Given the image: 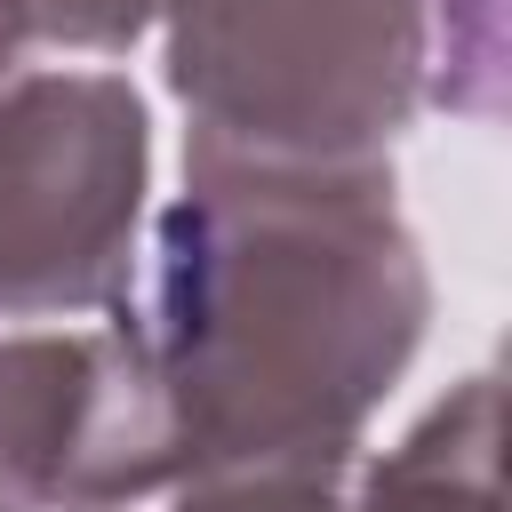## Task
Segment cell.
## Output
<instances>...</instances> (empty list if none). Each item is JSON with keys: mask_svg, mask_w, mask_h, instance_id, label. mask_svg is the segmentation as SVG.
Returning <instances> with one entry per match:
<instances>
[{"mask_svg": "<svg viewBox=\"0 0 512 512\" xmlns=\"http://www.w3.org/2000/svg\"><path fill=\"white\" fill-rule=\"evenodd\" d=\"M120 320L168 416V488L240 464L360 456L408 376L432 280L392 208V168H296L184 144L152 232L144 304Z\"/></svg>", "mask_w": 512, "mask_h": 512, "instance_id": "6da1fadb", "label": "cell"}, {"mask_svg": "<svg viewBox=\"0 0 512 512\" xmlns=\"http://www.w3.org/2000/svg\"><path fill=\"white\" fill-rule=\"evenodd\" d=\"M200 152L352 168L424 104L432 0H152Z\"/></svg>", "mask_w": 512, "mask_h": 512, "instance_id": "7a4b0ae2", "label": "cell"}, {"mask_svg": "<svg viewBox=\"0 0 512 512\" xmlns=\"http://www.w3.org/2000/svg\"><path fill=\"white\" fill-rule=\"evenodd\" d=\"M152 120L120 72L0 80V320L128 296Z\"/></svg>", "mask_w": 512, "mask_h": 512, "instance_id": "3957f363", "label": "cell"}, {"mask_svg": "<svg viewBox=\"0 0 512 512\" xmlns=\"http://www.w3.org/2000/svg\"><path fill=\"white\" fill-rule=\"evenodd\" d=\"M136 496H168V416L128 320L0 336V512H128Z\"/></svg>", "mask_w": 512, "mask_h": 512, "instance_id": "277c9868", "label": "cell"}, {"mask_svg": "<svg viewBox=\"0 0 512 512\" xmlns=\"http://www.w3.org/2000/svg\"><path fill=\"white\" fill-rule=\"evenodd\" d=\"M352 512H496V376H464L400 448L352 464Z\"/></svg>", "mask_w": 512, "mask_h": 512, "instance_id": "5b68a950", "label": "cell"}, {"mask_svg": "<svg viewBox=\"0 0 512 512\" xmlns=\"http://www.w3.org/2000/svg\"><path fill=\"white\" fill-rule=\"evenodd\" d=\"M424 96L488 120L504 104V0H432Z\"/></svg>", "mask_w": 512, "mask_h": 512, "instance_id": "8992f818", "label": "cell"}, {"mask_svg": "<svg viewBox=\"0 0 512 512\" xmlns=\"http://www.w3.org/2000/svg\"><path fill=\"white\" fill-rule=\"evenodd\" d=\"M24 40H32V0H0V80L24 56Z\"/></svg>", "mask_w": 512, "mask_h": 512, "instance_id": "52a82bcc", "label": "cell"}]
</instances>
